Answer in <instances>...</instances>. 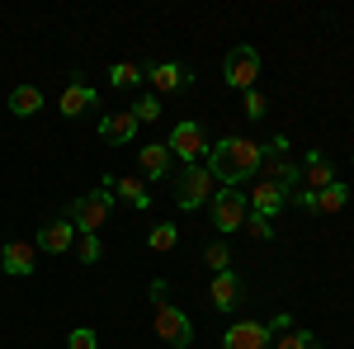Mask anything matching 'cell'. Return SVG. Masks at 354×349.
<instances>
[{
    "mask_svg": "<svg viewBox=\"0 0 354 349\" xmlns=\"http://www.w3.org/2000/svg\"><path fill=\"white\" fill-rule=\"evenodd\" d=\"M260 161H265V147L250 142V137H222V142L208 147V156H203L208 175H213L222 189H236L241 180L260 175Z\"/></svg>",
    "mask_w": 354,
    "mask_h": 349,
    "instance_id": "1",
    "label": "cell"
},
{
    "mask_svg": "<svg viewBox=\"0 0 354 349\" xmlns=\"http://www.w3.org/2000/svg\"><path fill=\"white\" fill-rule=\"evenodd\" d=\"M151 297H156V307H151L156 340H165L170 349H189V345H194V321H189V312H180L175 302H165V283H161V279L151 283Z\"/></svg>",
    "mask_w": 354,
    "mask_h": 349,
    "instance_id": "2",
    "label": "cell"
},
{
    "mask_svg": "<svg viewBox=\"0 0 354 349\" xmlns=\"http://www.w3.org/2000/svg\"><path fill=\"white\" fill-rule=\"evenodd\" d=\"M109 213H113V189L81 194V198L71 203V227H76L81 236H100V227L109 222Z\"/></svg>",
    "mask_w": 354,
    "mask_h": 349,
    "instance_id": "3",
    "label": "cell"
},
{
    "mask_svg": "<svg viewBox=\"0 0 354 349\" xmlns=\"http://www.w3.org/2000/svg\"><path fill=\"white\" fill-rule=\"evenodd\" d=\"M260 180H265V185H279L283 194H293V189H302L298 165L288 161V137H274V147L265 151V161H260Z\"/></svg>",
    "mask_w": 354,
    "mask_h": 349,
    "instance_id": "4",
    "label": "cell"
},
{
    "mask_svg": "<svg viewBox=\"0 0 354 349\" xmlns=\"http://www.w3.org/2000/svg\"><path fill=\"white\" fill-rule=\"evenodd\" d=\"M208 213H213V227H218L222 236H232V232H241V227H245L250 198H245L241 189H218V194L208 198Z\"/></svg>",
    "mask_w": 354,
    "mask_h": 349,
    "instance_id": "5",
    "label": "cell"
},
{
    "mask_svg": "<svg viewBox=\"0 0 354 349\" xmlns=\"http://www.w3.org/2000/svg\"><path fill=\"white\" fill-rule=\"evenodd\" d=\"M218 180L208 175V165H185V175L175 180V208H185V213H194V208H203L213 194H218Z\"/></svg>",
    "mask_w": 354,
    "mask_h": 349,
    "instance_id": "6",
    "label": "cell"
},
{
    "mask_svg": "<svg viewBox=\"0 0 354 349\" xmlns=\"http://www.w3.org/2000/svg\"><path fill=\"white\" fill-rule=\"evenodd\" d=\"M255 76H260V53L250 48V43H236L232 53L222 57V81L232 85V90H255Z\"/></svg>",
    "mask_w": 354,
    "mask_h": 349,
    "instance_id": "7",
    "label": "cell"
},
{
    "mask_svg": "<svg viewBox=\"0 0 354 349\" xmlns=\"http://www.w3.org/2000/svg\"><path fill=\"white\" fill-rule=\"evenodd\" d=\"M165 147H170V156H180L185 165H203V156H208V133L198 128V123H175L170 128V137H165Z\"/></svg>",
    "mask_w": 354,
    "mask_h": 349,
    "instance_id": "8",
    "label": "cell"
},
{
    "mask_svg": "<svg viewBox=\"0 0 354 349\" xmlns=\"http://www.w3.org/2000/svg\"><path fill=\"white\" fill-rule=\"evenodd\" d=\"M270 326L265 321H236L227 326V335H222V349H270Z\"/></svg>",
    "mask_w": 354,
    "mask_h": 349,
    "instance_id": "9",
    "label": "cell"
},
{
    "mask_svg": "<svg viewBox=\"0 0 354 349\" xmlns=\"http://www.w3.org/2000/svg\"><path fill=\"white\" fill-rule=\"evenodd\" d=\"M0 269H5V274H15V279H28V274L38 269V245L5 241V250H0Z\"/></svg>",
    "mask_w": 354,
    "mask_h": 349,
    "instance_id": "10",
    "label": "cell"
},
{
    "mask_svg": "<svg viewBox=\"0 0 354 349\" xmlns=\"http://www.w3.org/2000/svg\"><path fill=\"white\" fill-rule=\"evenodd\" d=\"M147 81H151V95H175V90H189L194 76L180 66V62H161V66L147 71Z\"/></svg>",
    "mask_w": 354,
    "mask_h": 349,
    "instance_id": "11",
    "label": "cell"
},
{
    "mask_svg": "<svg viewBox=\"0 0 354 349\" xmlns=\"http://www.w3.org/2000/svg\"><path fill=\"white\" fill-rule=\"evenodd\" d=\"M71 241H76L71 217H57V222H48V227L38 232V250H43V255H66V250H71Z\"/></svg>",
    "mask_w": 354,
    "mask_h": 349,
    "instance_id": "12",
    "label": "cell"
},
{
    "mask_svg": "<svg viewBox=\"0 0 354 349\" xmlns=\"http://www.w3.org/2000/svg\"><path fill=\"white\" fill-rule=\"evenodd\" d=\"M133 133H137V118L128 113V109H113V113H104V118H100V137H104V142H113V147L133 142Z\"/></svg>",
    "mask_w": 354,
    "mask_h": 349,
    "instance_id": "13",
    "label": "cell"
},
{
    "mask_svg": "<svg viewBox=\"0 0 354 349\" xmlns=\"http://www.w3.org/2000/svg\"><path fill=\"white\" fill-rule=\"evenodd\" d=\"M245 198H250V213H260V217H274L283 203H288V194H283L279 185H265V180H255V189H250Z\"/></svg>",
    "mask_w": 354,
    "mask_h": 349,
    "instance_id": "14",
    "label": "cell"
},
{
    "mask_svg": "<svg viewBox=\"0 0 354 349\" xmlns=\"http://www.w3.org/2000/svg\"><path fill=\"white\" fill-rule=\"evenodd\" d=\"M298 175H302V189H326V185H335V180H340L322 151H307V161H302Z\"/></svg>",
    "mask_w": 354,
    "mask_h": 349,
    "instance_id": "15",
    "label": "cell"
},
{
    "mask_svg": "<svg viewBox=\"0 0 354 349\" xmlns=\"http://www.w3.org/2000/svg\"><path fill=\"white\" fill-rule=\"evenodd\" d=\"M208 293H213V307L218 312H236L241 307V279L236 274H213V288Z\"/></svg>",
    "mask_w": 354,
    "mask_h": 349,
    "instance_id": "16",
    "label": "cell"
},
{
    "mask_svg": "<svg viewBox=\"0 0 354 349\" xmlns=\"http://www.w3.org/2000/svg\"><path fill=\"white\" fill-rule=\"evenodd\" d=\"M137 170H142L147 180H161L165 170H170V147H165V142H151V147H142V151H137Z\"/></svg>",
    "mask_w": 354,
    "mask_h": 349,
    "instance_id": "17",
    "label": "cell"
},
{
    "mask_svg": "<svg viewBox=\"0 0 354 349\" xmlns=\"http://www.w3.org/2000/svg\"><path fill=\"white\" fill-rule=\"evenodd\" d=\"M95 104H100V95H95L90 85H66V90H62V113H66V118H81L85 109H95Z\"/></svg>",
    "mask_w": 354,
    "mask_h": 349,
    "instance_id": "18",
    "label": "cell"
},
{
    "mask_svg": "<svg viewBox=\"0 0 354 349\" xmlns=\"http://www.w3.org/2000/svg\"><path fill=\"white\" fill-rule=\"evenodd\" d=\"M38 109H43V90L38 85H15L10 90V113L15 118H33Z\"/></svg>",
    "mask_w": 354,
    "mask_h": 349,
    "instance_id": "19",
    "label": "cell"
},
{
    "mask_svg": "<svg viewBox=\"0 0 354 349\" xmlns=\"http://www.w3.org/2000/svg\"><path fill=\"white\" fill-rule=\"evenodd\" d=\"M104 189H113L128 208H151V194H147V185H142V180H113V175H109V180H104Z\"/></svg>",
    "mask_w": 354,
    "mask_h": 349,
    "instance_id": "20",
    "label": "cell"
},
{
    "mask_svg": "<svg viewBox=\"0 0 354 349\" xmlns=\"http://www.w3.org/2000/svg\"><path fill=\"white\" fill-rule=\"evenodd\" d=\"M142 81H147V71L133 66V62H113V66H109V85H113V90H137Z\"/></svg>",
    "mask_w": 354,
    "mask_h": 349,
    "instance_id": "21",
    "label": "cell"
},
{
    "mask_svg": "<svg viewBox=\"0 0 354 349\" xmlns=\"http://www.w3.org/2000/svg\"><path fill=\"white\" fill-rule=\"evenodd\" d=\"M345 203H350V189L340 185V180L326 185V189H317V213H340Z\"/></svg>",
    "mask_w": 354,
    "mask_h": 349,
    "instance_id": "22",
    "label": "cell"
},
{
    "mask_svg": "<svg viewBox=\"0 0 354 349\" xmlns=\"http://www.w3.org/2000/svg\"><path fill=\"white\" fill-rule=\"evenodd\" d=\"M175 241H180V227H170V222H156V227H151V236H147V245H151V250H175Z\"/></svg>",
    "mask_w": 354,
    "mask_h": 349,
    "instance_id": "23",
    "label": "cell"
},
{
    "mask_svg": "<svg viewBox=\"0 0 354 349\" xmlns=\"http://www.w3.org/2000/svg\"><path fill=\"white\" fill-rule=\"evenodd\" d=\"M203 265L213 269V274H232V250H227V241L208 245V250H203Z\"/></svg>",
    "mask_w": 354,
    "mask_h": 349,
    "instance_id": "24",
    "label": "cell"
},
{
    "mask_svg": "<svg viewBox=\"0 0 354 349\" xmlns=\"http://www.w3.org/2000/svg\"><path fill=\"white\" fill-rule=\"evenodd\" d=\"M274 349H322V340L312 330H283V340H274Z\"/></svg>",
    "mask_w": 354,
    "mask_h": 349,
    "instance_id": "25",
    "label": "cell"
},
{
    "mask_svg": "<svg viewBox=\"0 0 354 349\" xmlns=\"http://www.w3.org/2000/svg\"><path fill=\"white\" fill-rule=\"evenodd\" d=\"M128 113H133L137 123H156V118H161V100H156V95H142Z\"/></svg>",
    "mask_w": 354,
    "mask_h": 349,
    "instance_id": "26",
    "label": "cell"
},
{
    "mask_svg": "<svg viewBox=\"0 0 354 349\" xmlns=\"http://www.w3.org/2000/svg\"><path fill=\"white\" fill-rule=\"evenodd\" d=\"M66 349H100V335H95L90 326H76V330L66 335Z\"/></svg>",
    "mask_w": 354,
    "mask_h": 349,
    "instance_id": "27",
    "label": "cell"
},
{
    "mask_svg": "<svg viewBox=\"0 0 354 349\" xmlns=\"http://www.w3.org/2000/svg\"><path fill=\"white\" fill-rule=\"evenodd\" d=\"M245 232H250L255 241H274V227H270V217H260V213H245Z\"/></svg>",
    "mask_w": 354,
    "mask_h": 349,
    "instance_id": "28",
    "label": "cell"
},
{
    "mask_svg": "<svg viewBox=\"0 0 354 349\" xmlns=\"http://www.w3.org/2000/svg\"><path fill=\"white\" fill-rule=\"evenodd\" d=\"M76 255H81V265H95V260L104 255V245H100V236H81V245H76Z\"/></svg>",
    "mask_w": 354,
    "mask_h": 349,
    "instance_id": "29",
    "label": "cell"
},
{
    "mask_svg": "<svg viewBox=\"0 0 354 349\" xmlns=\"http://www.w3.org/2000/svg\"><path fill=\"white\" fill-rule=\"evenodd\" d=\"M241 104H245V118H265V95L260 90H245Z\"/></svg>",
    "mask_w": 354,
    "mask_h": 349,
    "instance_id": "30",
    "label": "cell"
},
{
    "mask_svg": "<svg viewBox=\"0 0 354 349\" xmlns=\"http://www.w3.org/2000/svg\"><path fill=\"white\" fill-rule=\"evenodd\" d=\"M288 203H298L302 213H317V189H293V194H288Z\"/></svg>",
    "mask_w": 354,
    "mask_h": 349,
    "instance_id": "31",
    "label": "cell"
},
{
    "mask_svg": "<svg viewBox=\"0 0 354 349\" xmlns=\"http://www.w3.org/2000/svg\"><path fill=\"white\" fill-rule=\"evenodd\" d=\"M274 330H279V335H283V330H293V321H288V317H283V312H279V317H274V321H270V335H274Z\"/></svg>",
    "mask_w": 354,
    "mask_h": 349,
    "instance_id": "32",
    "label": "cell"
}]
</instances>
